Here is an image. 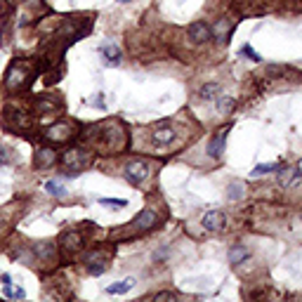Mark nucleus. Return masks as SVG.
Listing matches in <instances>:
<instances>
[{
    "label": "nucleus",
    "instance_id": "nucleus-1",
    "mask_svg": "<svg viewBox=\"0 0 302 302\" xmlns=\"http://www.w3.org/2000/svg\"><path fill=\"white\" fill-rule=\"evenodd\" d=\"M59 163L64 165L66 170H71L69 175L73 177V175H78V172L88 165V154H85L83 149H66L64 154L59 156Z\"/></svg>",
    "mask_w": 302,
    "mask_h": 302
},
{
    "label": "nucleus",
    "instance_id": "nucleus-2",
    "mask_svg": "<svg viewBox=\"0 0 302 302\" xmlns=\"http://www.w3.org/2000/svg\"><path fill=\"white\" fill-rule=\"evenodd\" d=\"M26 78H28V64L26 62H17V64L7 71V78H5V85H7V90H12V92H17L24 83H26Z\"/></svg>",
    "mask_w": 302,
    "mask_h": 302
},
{
    "label": "nucleus",
    "instance_id": "nucleus-3",
    "mask_svg": "<svg viewBox=\"0 0 302 302\" xmlns=\"http://www.w3.org/2000/svg\"><path fill=\"white\" fill-rule=\"evenodd\" d=\"M149 177V165H146L144 161H139V158H135L130 161L128 165H125V180L130 184H139L142 180Z\"/></svg>",
    "mask_w": 302,
    "mask_h": 302
},
{
    "label": "nucleus",
    "instance_id": "nucleus-4",
    "mask_svg": "<svg viewBox=\"0 0 302 302\" xmlns=\"http://www.w3.org/2000/svg\"><path fill=\"white\" fill-rule=\"evenodd\" d=\"M229 125L227 128H220V130L215 132L210 137V142H208V156L212 158H220L222 156V151H224V142H227V135H229Z\"/></svg>",
    "mask_w": 302,
    "mask_h": 302
},
{
    "label": "nucleus",
    "instance_id": "nucleus-5",
    "mask_svg": "<svg viewBox=\"0 0 302 302\" xmlns=\"http://www.w3.org/2000/svg\"><path fill=\"white\" fill-rule=\"evenodd\" d=\"M156 220H158L156 212L151 210V208H144V210L135 217V222H130V229H135V232H146V229H151V227L156 224Z\"/></svg>",
    "mask_w": 302,
    "mask_h": 302
},
{
    "label": "nucleus",
    "instance_id": "nucleus-6",
    "mask_svg": "<svg viewBox=\"0 0 302 302\" xmlns=\"http://www.w3.org/2000/svg\"><path fill=\"white\" fill-rule=\"evenodd\" d=\"M71 135H73V128H71L69 123H57L52 128H47L45 139H50V142H66Z\"/></svg>",
    "mask_w": 302,
    "mask_h": 302
},
{
    "label": "nucleus",
    "instance_id": "nucleus-7",
    "mask_svg": "<svg viewBox=\"0 0 302 302\" xmlns=\"http://www.w3.org/2000/svg\"><path fill=\"white\" fill-rule=\"evenodd\" d=\"M189 36L194 43H206V40L212 38V28L206 24V22H194L191 26H189Z\"/></svg>",
    "mask_w": 302,
    "mask_h": 302
},
{
    "label": "nucleus",
    "instance_id": "nucleus-8",
    "mask_svg": "<svg viewBox=\"0 0 302 302\" xmlns=\"http://www.w3.org/2000/svg\"><path fill=\"white\" fill-rule=\"evenodd\" d=\"M151 139H154V144L165 146V144H170L172 139H175V130H172L168 123H163V125H158L156 130L151 132Z\"/></svg>",
    "mask_w": 302,
    "mask_h": 302
},
{
    "label": "nucleus",
    "instance_id": "nucleus-9",
    "mask_svg": "<svg viewBox=\"0 0 302 302\" xmlns=\"http://www.w3.org/2000/svg\"><path fill=\"white\" fill-rule=\"evenodd\" d=\"M224 222H227V217H224V212H220V210H210L203 215V227H206L208 232H220L224 227Z\"/></svg>",
    "mask_w": 302,
    "mask_h": 302
},
{
    "label": "nucleus",
    "instance_id": "nucleus-10",
    "mask_svg": "<svg viewBox=\"0 0 302 302\" xmlns=\"http://www.w3.org/2000/svg\"><path fill=\"white\" fill-rule=\"evenodd\" d=\"M52 163H57V151L47 149V146H43V149L36 151V165L38 168H50Z\"/></svg>",
    "mask_w": 302,
    "mask_h": 302
},
{
    "label": "nucleus",
    "instance_id": "nucleus-11",
    "mask_svg": "<svg viewBox=\"0 0 302 302\" xmlns=\"http://www.w3.org/2000/svg\"><path fill=\"white\" fill-rule=\"evenodd\" d=\"M132 286H135V279H123L118 283H111V286L106 288V293H109V295H123V293L132 290Z\"/></svg>",
    "mask_w": 302,
    "mask_h": 302
},
{
    "label": "nucleus",
    "instance_id": "nucleus-12",
    "mask_svg": "<svg viewBox=\"0 0 302 302\" xmlns=\"http://www.w3.org/2000/svg\"><path fill=\"white\" fill-rule=\"evenodd\" d=\"M99 52L106 57V62H109V64H120V50L116 47V45L106 43V45H102V47H99Z\"/></svg>",
    "mask_w": 302,
    "mask_h": 302
},
{
    "label": "nucleus",
    "instance_id": "nucleus-13",
    "mask_svg": "<svg viewBox=\"0 0 302 302\" xmlns=\"http://www.w3.org/2000/svg\"><path fill=\"white\" fill-rule=\"evenodd\" d=\"M229 31H232L229 22H227V19H220V22L215 24V28H212V36L220 40V43H224V40H229V38H227V36H229Z\"/></svg>",
    "mask_w": 302,
    "mask_h": 302
},
{
    "label": "nucleus",
    "instance_id": "nucleus-14",
    "mask_svg": "<svg viewBox=\"0 0 302 302\" xmlns=\"http://www.w3.org/2000/svg\"><path fill=\"white\" fill-rule=\"evenodd\" d=\"M246 257H248V250H246V246H234V248L229 250V262H232V264H241Z\"/></svg>",
    "mask_w": 302,
    "mask_h": 302
},
{
    "label": "nucleus",
    "instance_id": "nucleus-15",
    "mask_svg": "<svg viewBox=\"0 0 302 302\" xmlns=\"http://www.w3.org/2000/svg\"><path fill=\"white\" fill-rule=\"evenodd\" d=\"M45 189H47V194H50V196H59V198H64V196H66L64 184L57 182V180H50V182L45 184Z\"/></svg>",
    "mask_w": 302,
    "mask_h": 302
},
{
    "label": "nucleus",
    "instance_id": "nucleus-16",
    "mask_svg": "<svg viewBox=\"0 0 302 302\" xmlns=\"http://www.w3.org/2000/svg\"><path fill=\"white\" fill-rule=\"evenodd\" d=\"M2 293H5V298H12V300H22V298H26L24 288H14L12 283H5V286H2Z\"/></svg>",
    "mask_w": 302,
    "mask_h": 302
},
{
    "label": "nucleus",
    "instance_id": "nucleus-17",
    "mask_svg": "<svg viewBox=\"0 0 302 302\" xmlns=\"http://www.w3.org/2000/svg\"><path fill=\"white\" fill-rule=\"evenodd\" d=\"M234 106H236V102H234L232 97H227V94L217 99V111H220V114H224V116H227V114H229Z\"/></svg>",
    "mask_w": 302,
    "mask_h": 302
},
{
    "label": "nucleus",
    "instance_id": "nucleus-18",
    "mask_svg": "<svg viewBox=\"0 0 302 302\" xmlns=\"http://www.w3.org/2000/svg\"><path fill=\"white\" fill-rule=\"evenodd\" d=\"M279 165L276 163H260V165H255V170L250 172L253 177H262V175H267V172H272V170H276Z\"/></svg>",
    "mask_w": 302,
    "mask_h": 302
},
{
    "label": "nucleus",
    "instance_id": "nucleus-19",
    "mask_svg": "<svg viewBox=\"0 0 302 302\" xmlns=\"http://www.w3.org/2000/svg\"><path fill=\"white\" fill-rule=\"evenodd\" d=\"M243 194H246V191H243V186H241L238 182H232V184H229V191H227V196L232 198V201H238V198H243Z\"/></svg>",
    "mask_w": 302,
    "mask_h": 302
},
{
    "label": "nucleus",
    "instance_id": "nucleus-20",
    "mask_svg": "<svg viewBox=\"0 0 302 302\" xmlns=\"http://www.w3.org/2000/svg\"><path fill=\"white\" fill-rule=\"evenodd\" d=\"M38 114H52L54 109H57V102H50V99H45V97H43V99H38Z\"/></svg>",
    "mask_w": 302,
    "mask_h": 302
},
{
    "label": "nucleus",
    "instance_id": "nucleus-21",
    "mask_svg": "<svg viewBox=\"0 0 302 302\" xmlns=\"http://www.w3.org/2000/svg\"><path fill=\"white\" fill-rule=\"evenodd\" d=\"M293 175H298V170H295V168H283V170L279 172V184L288 186L290 180H293Z\"/></svg>",
    "mask_w": 302,
    "mask_h": 302
},
{
    "label": "nucleus",
    "instance_id": "nucleus-22",
    "mask_svg": "<svg viewBox=\"0 0 302 302\" xmlns=\"http://www.w3.org/2000/svg\"><path fill=\"white\" fill-rule=\"evenodd\" d=\"M215 92H220V85H215V83L203 85L201 88V99H215Z\"/></svg>",
    "mask_w": 302,
    "mask_h": 302
},
{
    "label": "nucleus",
    "instance_id": "nucleus-23",
    "mask_svg": "<svg viewBox=\"0 0 302 302\" xmlns=\"http://www.w3.org/2000/svg\"><path fill=\"white\" fill-rule=\"evenodd\" d=\"M62 243H64L66 248H78V246H80V236H78V234H73V232H69V234H64Z\"/></svg>",
    "mask_w": 302,
    "mask_h": 302
},
{
    "label": "nucleus",
    "instance_id": "nucleus-24",
    "mask_svg": "<svg viewBox=\"0 0 302 302\" xmlns=\"http://www.w3.org/2000/svg\"><path fill=\"white\" fill-rule=\"evenodd\" d=\"M99 203H104V206H116V208H125V206H128L125 198H99Z\"/></svg>",
    "mask_w": 302,
    "mask_h": 302
},
{
    "label": "nucleus",
    "instance_id": "nucleus-25",
    "mask_svg": "<svg viewBox=\"0 0 302 302\" xmlns=\"http://www.w3.org/2000/svg\"><path fill=\"white\" fill-rule=\"evenodd\" d=\"M241 54H243V57H248L250 62H260V54L255 52L250 45H243V47H241Z\"/></svg>",
    "mask_w": 302,
    "mask_h": 302
},
{
    "label": "nucleus",
    "instance_id": "nucleus-26",
    "mask_svg": "<svg viewBox=\"0 0 302 302\" xmlns=\"http://www.w3.org/2000/svg\"><path fill=\"white\" fill-rule=\"evenodd\" d=\"M10 163V156H7V149L0 146V165H7Z\"/></svg>",
    "mask_w": 302,
    "mask_h": 302
},
{
    "label": "nucleus",
    "instance_id": "nucleus-27",
    "mask_svg": "<svg viewBox=\"0 0 302 302\" xmlns=\"http://www.w3.org/2000/svg\"><path fill=\"white\" fill-rule=\"evenodd\" d=\"M156 300H175V295L172 293H158Z\"/></svg>",
    "mask_w": 302,
    "mask_h": 302
},
{
    "label": "nucleus",
    "instance_id": "nucleus-28",
    "mask_svg": "<svg viewBox=\"0 0 302 302\" xmlns=\"http://www.w3.org/2000/svg\"><path fill=\"white\" fill-rule=\"evenodd\" d=\"M92 104H97L99 109H104V102H102V97H92Z\"/></svg>",
    "mask_w": 302,
    "mask_h": 302
},
{
    "label": "nucleus",
    "instance_id": "nucleus-29",
    "mask_svg": "<svg viewBox=\"0 0 302 302\" xmlns=\"http://www.w3.org/2000/svg\"><path fill=\"white\" fill-rule=\"evenodd\" d=\"M295 170H298V175H302V158H300V163H298V168H295Z\"/></svg>",
    "mask_w": 302,
    "mask_h": 302
},
{
    "label": "nucleus",
    "instance_id": "nucleus-30",
    "mask_svg": "<svg viewBox=\"0 0 302 302\" xmlns=\"http://www.w3.org/2000/svg\"><path fill=\"white\" fill-rule=\"evenodd\" d=\"M120 2H128V0H120Z\"/></svg>",
    "mask_w": 302,
    "mask_h": 302
},
{
    "label": "nucleus",
    "instance_id": "nucleus-31",
    "mask_svg": "<svg viewBox=\"0 0 302 302\" xmlns=\"http://www.w3.org/2000/svg\"><path fill=\"white\" fill-rule=\"evenodd\" d=\"M10 2H12V0H10Z\"/></svg>",
    "mask_w": 302,
    "mask_h": 302
}]
</instances>
